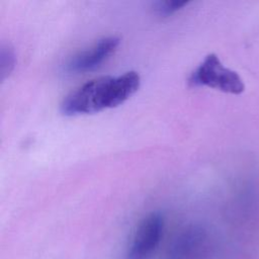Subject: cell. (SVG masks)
<instances>
[{
	"label": "cell",
	"mask_w": 259,
	"mask_h": 259,
	"mask_svg": "<svg viewBox=\"0 0 259 259\" xmlns=\"http://www.w3.org/2000/svg\"><path fill=\"white\" fill-rule=\"evenodd\" d=\"M119 37L115 35L100 38L90 49L74 55L66 64V70L70 73H84L99 67L117 49Z\"/></svg>",
	"instance_id": "obj_4"
},
{
	"label": "cell",
	"mask_w": 259,
	"mask_h": 259,
	"mask_svg": "<svg viewBox=\"0 0 259 259\" xmlns=\"http://www.w3.org/2000/svg\"><path fill=\"white\" fill-rule=\"evenodd\" d=\"M15 66V55L12 47L9 45H3L0 52V74L3 80L13 70Z\"/></svg>",
	"instance_id": "obj_5"
},
{
	"label": "cell",
	"mask_w": 259,
	"mask_h": 259,
	"mask_svg": "<svg viewBox=\"0 0 259 259\" xmlns=\"http://www.w3.org/2000/svg\"><path fill=\"white\" fill-rule=\"evenodd\" d=\"M192 86H206L225 93L241 94L245 84L239 74L223 65L215 54H208L189 78Z\"/></svg>",
	"instance_id": "obj_2"
},
{
	"label": "cell",
	"mask_w": 259,
	"mask_h": 259,
	"mask_svg": "<svg viewBox=\"0 0 259 259\" xmlns=\"http://www.w3.org/2000/svg\"><path fill=\"white\" fill-rule=\"evenodd\" d=\"M187 1H179V0H167V1H159L155 4V10L159 15L167 16L170 15L183 6L187 5Z\"/></svg>",
	"instance_id": "obj_6"
},
{
	"label": "cell",
	"mask_w": 259,
	"mask_h": 259,
	"mask_svg": "<svg viewBox=\"0 0 259 259\" xmlns=\"http://www.w3.org/2000/svg\"><path fill=\"white\" fill-rule=\"evenodd\" d=\"M164 230V218L159 211H153L138 225L126 259H149L157 249Z\"/></svg>",
	"instance_id": "obj_3"
},
{
	"label": "cell",
	"mask_w": 259,
	"mask_h": 259,
	"mask_svg": "<svg viewBox=\"0 0 259 259\" xmlns=\"http://www.w3.org/2000/svg\"><path fill=\"white\" fill-rule=\"evenodd\" d=\"M140 84L141 77L136 71L115 77L102 76L92 79L65 97L61 103V111L72 116L116 107L134 95Z\"/></svg>",
	"instance_id": "obj_1"
}]
</instances>
